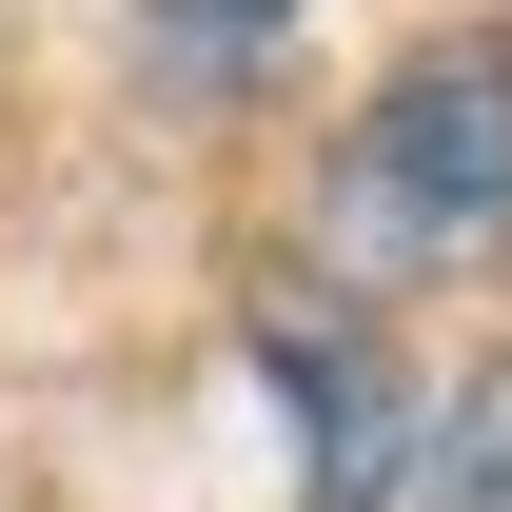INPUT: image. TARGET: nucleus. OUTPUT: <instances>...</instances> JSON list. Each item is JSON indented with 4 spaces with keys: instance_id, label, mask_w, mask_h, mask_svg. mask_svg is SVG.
<instances>
[{
    "instance_id": "4",
    "label": "nucleus",
    "mask_w": 512,
    "mask_h": 512,
    "mask_svg": "<svg viewBox=\"0 0 512 512\" xmlns=\"http://www.w3.org/2000/svg\"><path fill=\"white\" fill-rule=\"evenodd\" d=\"M158 20H178V40H217V60H237V40H276V20H296V0H158Z\"/></svg>"
},
{
    "instance_id": "2",
    "label": "nucleus",
    "mask_w": 512,
    "mask_h": 512,
    "mask_svg": "<svg viewBox=\"0 0 512 512\" xmlns=\"http://www.w3.org/2000/svg\"><path fill=\"white\" fill-rule=\"evenodd\" d=\"M256 355H276V394H296V434H316V473H296V512H375L394 493V355L355 316H256Z\"/></svg>"
},
{
    "instance_id": "1",
    "label": "nucleus",
    "mask_w": 512,
    "mask_h": 512,
    "mask_svg": "<svg viewBox=\"0 0 512 512\" xmlns=\"http://www.w3.org/2000/svg\"><path fill=\"white\" fill-rule=\"evenodd\" d=\"M355 237L375 256H493L512 237V40H414L355 119Z\"/></svg>"
},
{
    "instance_id": "3",
    "label": "nucleus",
    "mask_w": 512,
    "mask_h": 512,
    "mask_svg": "<svg viewBox=\"0 0 512 512\" xmlns=\"http://www.w3.org/2000/svg\"><path fill=\"white\" fill-rule=\"evenodd\" d=\"M434 512H512V355H473L434 414Z\"/></svg>"
}]
</instances>
